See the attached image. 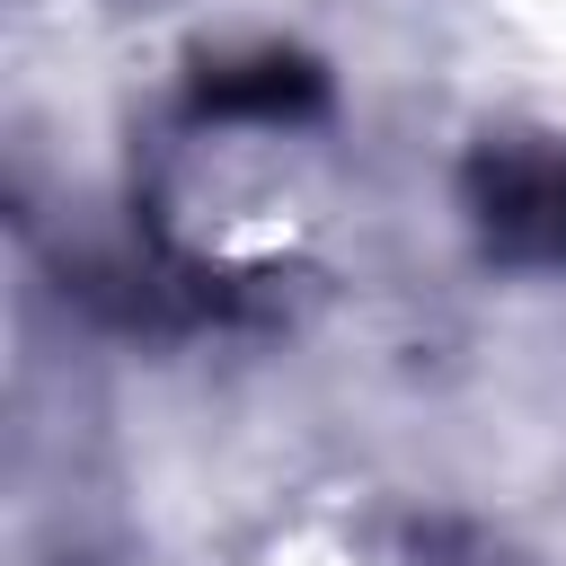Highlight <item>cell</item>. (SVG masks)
<instances>
[{
	"label": "cell",
	"mask_w": 566,
	"mask_h": 566,
	"mask_svg": "<svg viewBox=\"0 0 566 566\" xmlns=\"http://www.w3.org/2000/svg\"><path fill=\"white\" fill-rule=\"evenodd\" d=\"M318 106V71L301 53H239V62H203L195 80V115L221 124H292Z\"/></svg>",
	"instance_id": "7a4b0ae2"
},
{
	"label": "cell",
	"mask_w": 566,
	"mask_h": 566,
	"mask_svg": "<svg viewBox=\"0 0 566 566\" xmlns=\"http://www.w3.org/2000/svg\"><path fill=\"white\" fill-rule=\"evenodd\" d=\"M469 221L513 265H566V150L557 142H486L469 159Z\"/></svg>",
	"instance_id": "6da1fadb"
}]
</instances>
